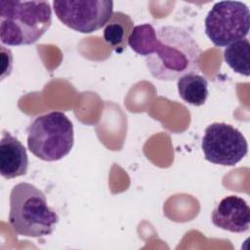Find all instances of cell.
Segmentation results:
<instances>
[{
    "label": "cell",
    "instance_id": "6",
    "mask_svg": "<svg viewBox=\"0 0 250 250\" xmlns=\"http://www.w3.org/2000/svg\"><path fill=\"white\" fill-rule=\"evenodd\" d=\"M201 148L207 161L234 166L247 154L248 144L242 133L232 125L215 122L205 129Z\"/></svg>",
    "mask_w": 250,
    "mask_h": 250
},
{
    "label": "cell",
    "instance_id": "7",
    "mask_svg": "<svg viewBox=\"0 0 250 250\" xmlns=\"http://www.w3.org/2000/svg\"><path fill=\"white\" fill-rule=\"evenodd\" d=\"M53 6L61 22L80 33L101 29L113 14L110 0H56Z\"/></svg>",
    "mask_w": 250,
    "mask_h": 250
},
{
    "label": "cell",
    "instance_id": "11",
    "mask_svg": "<svg viewBox=\"0 0 250 250\" xmlns=\"http://www.w3.org/2000/svg\"><path fill=\"white\" fill-rule=\"evenodd\" d=\"M177 89L180 98L191 105L199 106L205 104L208 98V82L198 73H188L177 80Z\"/></svg>",
    "mask_w": 250,
    "mask_h": 250
},
{
    "label": "cell",
    "instance_id": "2",
    "mask_svg": "<svg viewBox=\"0 0 250 250\" xmlns=\"http://www.w3.org/2000/svg\"><path fill=\"white\" fill-rule=\"evenodd\" d=\"M52 23L48 1H0V40L8 46L38 41Z\"/></svg>",
    "mask_w": 250,
    "mask_h": 250
},
{
    "label": "cell",
    "instance_id": "13",
    "mask_svg": "<svg viewBox=\"0 0 250 250\" xmlns=\"http://www.w3.org/2000/svg\"><path fill=\"white\" fill-rule=\"evenodd\" d=\"M156 40V29L150 23H143L134 26L128 45L138 55L147 57L152 54Z\"/></svg>",
    "mask_w": 250,
    "mask_h": 250
},
{
    "label": "cell",
    "instance_id": "9",
    "mask_svg": "<svg viewBox=\"0 0 250 250\" xmlns=\"http://www.w3.org/2000/svg\"><path fill=\"white\" fill-rule=\"evenodd\" d=\"M28 156L23 145L9 132H4L0 141V172L10 180L25 175Z\"/></svg>",
    "mask_w": 250,
    "mask_h": 250
},
{
    "label": "cell",
    "instance_id": "12",
    "mask_svg": "<svg viewBox=\"0 0 250 250\" xmlns=\"http://www.w3.org/2000/svg\"><path fill=\"white\" fill-rule=\"evenodd\" d=\"M226 63L236 73L244 76L250 75V43L243 38L227 46L224 51Z\"/></svg>",
    "mask_w": 250,
    "mask_h": 250
},
{
    "label": "cell",
    "instance_id": "10",
    "mask_svg": "<svg viewBox=\"0 0 250 250\" xmlns=\"http://www.w3.org/2000/svg\"><path fill=\"white\" fill-rule=\"evenodd\" d=\"M133 28L134 22L128 15L115 12L104 26V39L116 53L121 54L128 45Z\"/></svg>",
    "mask_w": 250,
    "mask_h": 250
},
{
    "label": "cell",
    "instance_id": "5",
    "mask_svg": "<svg viewBox=\"0 0 250 250\" xmlns=\"http://www.w3.org/2000/svg\"><path fill=\"white\" fill-rule=\"evenodd\" d=\"M204 23L210 41L217 47H227L248 35L249 9L239 1H219L208 12Z\"/></svg>",
    "mask_w": 250,
    "mask_h": 250
},
{
    "label": "cell",
    "instance_id": "3",
    "mask_svg": "<svg viewBox=\"0 0 250 250\" xmlns=\"http://www.w3.org/2000/svg\"><path fill=\"white\" fill-rule=\"evenodd\" d=\"M58 222V214L48 205L46 195L41 189L29 183H19L12 188L9 223L18 235H50Z\"/></svg>",
    "mask_w": 250,
    "mask_h": 250
},
{
    "label": "cell",
    "instance_id": "8",
    "mask_svg": "<svg viewBox=\"0 0 250 250\" xmlns=\"http://www.w3.org/2000/svg\"><path fill=\"white\" fill-rule=\"evenodd\" d=\"M211 220L219 229L235 233L245 232L250 227V208L243 198L229 195L214 208Z\"/></svg>",
    "mask_w": 250,
    "mask_h": 250
},
{
    "label": "cell",
    "instance_id": "1",
    "mask_svg": "<svg viewBox=\"0 0 250 250\" xmlns=\"http://www.w3.org/2000/svg\"><path fill=\"white\" fill-rule=\"evenodd\" d=\"M201 49L185 28L164 25L156 29L152 54L146 57V64L153 78L174 81L188 73L200 71Z\"/></svg>",
    "mask_w": 250,
    "mask_h": 250
},
{
    "label": "cell",
    "instance_id": "4",
    "mask_svg": "<svg viewBox=\"0 0 250 250\" xmlns=\"http://www.w3.org/2000/svg\"><path fill=\"white\" fill-rule=\"evenodd\" d=\"M73 144L72 122L61 111L39 115L27 128L28 149L41 160H61L70 152Z\"/></svg>",
    "mask_w": 250,
    "mask_h": 250
}]
</instances>
